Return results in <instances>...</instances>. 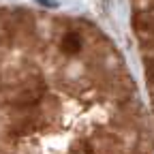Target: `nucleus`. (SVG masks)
<instances>
[{
    "instance_id": "nucleus-1",
    "label": "nucleus",
    "mask_w": 154,
    "mask_h": 154,
    "mask_svg": "<svg viewBox=\"0 0 154 154\" xmlns=\"http://www.w3.org/2000/svg\"><path fill=\"white\" fill-rule=\"evenodd\" d=\"M60 47H62L64 54L75 56V54L82 51V47H84V38H82L79 32H66V34L62 36V41H60Z\"/></svg>"
}]
</instances>
